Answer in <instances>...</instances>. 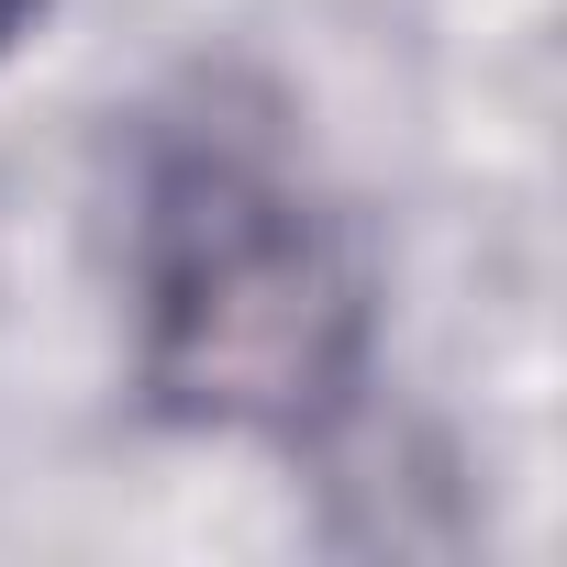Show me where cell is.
Instances as JSON below:
<instances>
[{
  "label": "cell",
  "mask_w": 567,
  "mask_h": 567,
  "mask_svg": "<svg viewBox=\"0 0 567 567\" xmlns=\"http://www.w3.org/2000/svg\"><path fill=\"white\" fill-rule=\"evenodd\" d=\"M134 357L189 434H323L368 368V278L334 212L256 145H167L134 223Z\"/></svg>",
  "instance_id": "cell-1"
},
{
  "label": "cell",
  "mask_w": 567,
  "mask_h": 567,
  "mask_svg": "<svg viewBox=\"0 0 567 567\" xmlns=\"http://www.w3.org/2000/svg\"><path fill=\"white\" fill-rule=\"evenodd\" d=\"M12 23H23V0H0V34H12Z\"/></svg>",
  "instance_id": "cell-2"
}]
</instances>
